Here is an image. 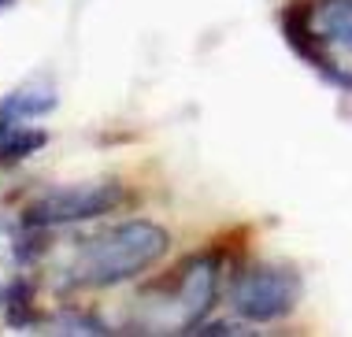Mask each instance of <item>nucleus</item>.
<instances>
[{
	"label": "nucleus",
	"mask_w": 352,
	"mask_h": 337,
	"mask_svg": "<svg viewBox=\"0 0 352 337\" xmlns=\"http://www.w3.org/2000/svg\"><path fill=\"white\" fill-rule=\"evenodd\" d=\"M167 248H170L167 230L152 223V219L119 223L97 237H89L78 248V256L71 263V285L104 289V285L130 282V278L152 271L167 256Z\"/></svg>",
	"instance_id": "1"
},
{
	"label": "nucleus",
	"mask_w": 352,
	"mask_h": 337,
	"mask_svg": "<svg viewBox=\"0 0 352 337\" xmlns=\"http://www.w3.org/2000/svg\"><path fill=\"white\" fill-rule=\"evenodd\" d=\"M278 26L304 63L352 89V0H297Z\"/></svg>",
	"instance_id": "2"
},
{
	"label": "nucleus",
	"mask_w": 352,
	"mask_h": 337,
	"mask_svg": "<svg viewBox=\"0 0 352 337\" xmlns=\"http://www.w3.org/2000/svg\"><path fill=\"white\" fill-rule=\"evenodd\" d=\"M219 289V259L193 256L170 278L141 293V326L148 334H193L204 323Z\"/></svg>",
	"instance_id": "3"
},
{
	"label": "nucleus",
	"mask_w": 352,
	"mask_h": 337,
	"mask_svg": "<svg viewBox=\"0 0 352 337\" xmlns=\"http://www.w3.org/2000/svg\"><path fill=\"white\" fill-rule=\"evenodd\" d=\"M297 304L300 274L289 267H249L230 282V307L245 323H278Z\"/></svg>",
	"instance_id": "4"
},
{
	"label": "nucleus",
	"mask_w": 352,
	"mask_h": 337,
	"mask_svg": "<svg viewBox=\"0 0 352 337\" xmlns=\"http://www.w3.org/2000/svg\"><path fill=\"white\" fill-rule=\"evenodd\" d=\"M122 200L119 182H78V186L52 189L37 197L34 204L23 208V226L26 230H52V226H71L82 219H97L111 211Z\"/></svg>",
	"instance_id": "5"
},
{
	"label": "nucleus",
	"mask_w": 352,
	"mask_h": 337,
	"mask_svg": "<svg viewBox=\"0 0 352 337\" xmlns=\"http://www.w3.org/2000/svg\"><path fill=\"white\" fill-rule=\"evenodd\" d=\"M45 141H49V133L34 127L30 119H12V115L0 111V167L34 156Z\"/></svg>",
	"instance_id": "6"
},
{
	"label": "nucleus",
	"mask_w": 352,
	"mask_h": 337,
	"mask_svg": "<svg viewBox=\"0 0 352 337\" xmlns=\"http://www.w3.org/2000/svg\"><path fill=\"white\" fill-rule=\"evenodd\" d=\"M56 108V89H37V85H23V89L8 93L4 100H0V111L12 115V119H41V115H49Z\"/></svg>",
	"instance_id": "7"
},
{
	"label": "nucleus",
	"mask_w": 352,
	"mask_h": 337,
	"mask_svg": "<svg viewBox=\"0 0 352 337\" xmlns=\"http://www.w3.org/2000/svg\"><path fill=\"white\" fill-rule=\"evenodd\" d=\"M4 4H8V0H0V8H4Z\"/></svg>",
	"instance_id": "8"
}]
</instances>
